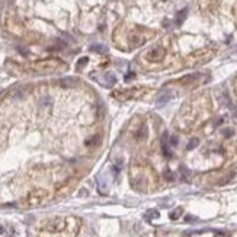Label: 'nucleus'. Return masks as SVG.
<instances>
[{
	"instance_id": "4",
	"label": "nucleus",
	"mask_w": 237,
	"mask_h": 237,
	"mask_svg": "<svg viewBox=\"0 0 237 237\" xmlns=\"http://www.w3.org/2000/svg\"><path fill=\"white\" fill-rule=\"evenodd\" d=\"M145 135H147V127H145V125H143V127H141V130H140L138 132H137V138H138V140H143Z\"/></svg>"
},
{
	"instance_id": "5",
	"label": "nucleus",
	"mask_w": 237,
	"mask_h": 237,
	"mask_svg": "<svg viewBox=\"0 0 237 237\" xmlns=\"http://www.w3.org/2000/svg\"><path fill=\"white\" fill-rule=\"evenodd\" d=\"M115 82H117V79H115V76H114V74H112V73L106 74V84H108V86L115 84Z\"/></svg>"
},
{
	"instance_id": "6",
	"label": "nucleus",
	"mask_w": 237,
	"mask_h": 237,
	"mask_svg": "<svg viewBox=\"0 0 237 237\" xmlns=\"http://www.w3.org/2000/svg\"><path fill=\"white\" fill-rule=\"evenodd\" d=\"M170 97V95H167V93H161L159 97H157V101H159V103H165V102H167V99Z\"/></svg>"
},
{
	"instance_id": "3",
	"label": "nucleus",
	"mask_w": 237,
	"mask_h": 237,
	"mask_svg": "<svg viewBox=\"0 0 237 237\" xmlns=\"http://www.w3.org/2000/svg\"><path fill=\"white\" fill-rule=\"evenodd\" d=\"M99 140H101V137H99V135H95V137H92V138L86 140V144L89 145V147H95V145L99 143Z\"/></svg>"
},
{
	"instance_id": "2",
	"label": "nucleus",
	"mask_w": 237,
	"mask_h": 237,
	"mask_svg": "<svg viewBox=\"0 0 237 237\" xmlns=\"http://www.w3.org/2000/svg\"><path fill=\"white\" fill-rule=\"evenodd\" d=\"M165 57V49L163 48H154V49H151L150 53H148V55H147V58L150 60V61H159V60H161Z\"/></svg>"
},
{
	"instance_id": "7",
	"label": "nucleus",
	"mask_w": 237,
	"mask_h": 237,
	"mask_svg": "<svg viewBox=\"0 0 237 237\" xmlns=\"http://www.w3.org/2000/svg\"><path fill=\"white\" fill-rule=\"evenodd\" d=\"M198 138H192L191 141H189V144H188V150H192V148H195L196 145H198Z\"/></svg>"
},
{
	"instance_id": "1",
	"label": "nucleus",
	"mask_w": 237,
	"mask_h": 237,
	"mask_svg": "<svg viewBox=\"0 0 237 237\" xmlns=\"http://www.w3.org/2000/svg\"><path fill=\"white\" fill-rule=\"evenodd\" d=\"M60 63L57 60H45V61H40V63H35L34 64V68L40 73H53L57 66Z\"/></svg>"
},
{
	"instance_id": "9",
	"label": "nucleus",
	"mask_w": 237,
	"mask_h": 237,
	"mask_svg": "<svg viewBox=\"0 0 237 237\" xmlns=\"http://www.w3.org/2000/svg\"><path fill=\"white\" fill-rule=\"evenodd\" d=\"M180 214H182V208H178L176 211H173V213L170 214V218H173V220H176V218H178V217H179Z\"/></svg>"
},
{
	"instance_id": "10",
	"label": "nucleus",
	"mask_w": 237,
	"mask_h": 237,
	"mask_svg": "<svg viewBox=\"0 0 237 237\" xmlns=\"http://www.w3.org/2000/svg\"><path fill=\"white\" fill-rule=\"evenodd\" d=\"M90 49H92V51H99V53H101V51H106L105 47H99V45H93Z\"/></svg>"
},
{
	"instance_id": "8",
	"label": "nucleus",
	"mask_w": 237,
	"mask_h": 237,
	"mask_svg": "<svg viewBox=\"0 0 237 237\" xmlns=\"http://www.w3.org/2000/svg\"><path fill=\"white\" fill-rule=\"evenodd\" d=\"M156 217H159V213H157V211H148V213L145 214V218H148V220L156 218Z\"/></svg>"
}]
</instances>
